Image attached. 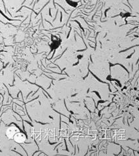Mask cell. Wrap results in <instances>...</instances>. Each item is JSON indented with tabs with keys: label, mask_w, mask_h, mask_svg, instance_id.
Here are the masks:
<instances>
[{
	"label": "cell",
	"mask_w": 139,
	"mask_h": 156,
	"mask_svg": "<svg viewBox=\"0 0 139 156\" xmlns=\"http://www.w3.org/2000/svg\"><path fill=\"white\" fill-rule=\"evenodd\" d=\"M18 132V130L15 126H10L8 128L6 131L7 137L9 139H13V137L15 136V134Z\"/></svg>",
	"instance_id": "obj_2"
},
{
	"label": "cell",
	"mask_w": 139,
	"mask_h": 156,
	"mask_svg": "<svg viewBox=\"0 0 139 156\" xmlns=\"http://www.w3.org/2000/svg\"><path fill=\"white\" fill-rule=\"evenodd\" d=\"M13 139L14 141L17 143H24V142L26 140V135H24V133H20V132H17L16 133L15 136L13 137Z\"/></svg>",
	"instance_id": "obj_1"
}]
</instances>
